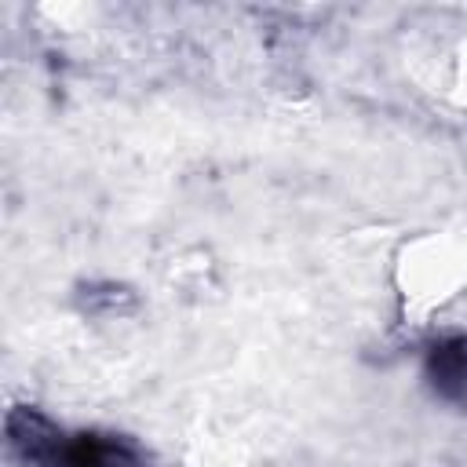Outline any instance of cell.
I'll return each instance as SVG.
<instances>
[{
    "mask_svg": "<svg viewBox=\"0 0 467 467\" xmlns=\"http://www.w3.org/2000/svg\"><path fill=\"white\" fill-rule=\"evenodd\" d=\"M55 467H146V456L120 434L80 431L66 434Z\"/></svg>",
    "mask_w": 467,
    "mask_h": 467,
    "instance_id": "cell-1",
    "label": "cell"
},
{
    "mask_svg": "<svg viewBox=\"0 0 467 467\" xmlns=\"http://www.w3.org/2000/svg\"><path fill=\"white\" fill-rule=\"evenodd\" d=\"M66 434L36 409L18 405L7 412V445L33 467H55V456L62 449Z\"/></svg>",
    "mask_w": 467,
    "mask_h": 467,
    "instance_id": "cell-2",
    "label": "cell"
},
{
    "mask_svg": "<svg viewBox=\"0 0 467 467\" xmlns=\"http://www.w3.org/2000/svg\"><path fill=\"white\" fill-rule=\"evenodd\" d=\"M427 387L452 405L467 401V336H441L427 347L423 358Z\"/></svg>",
    "mask_w": 467,
    "mask_h": 467,
    "instance_id": "cell-3",
    "label": "cell"
}]
</instances>
